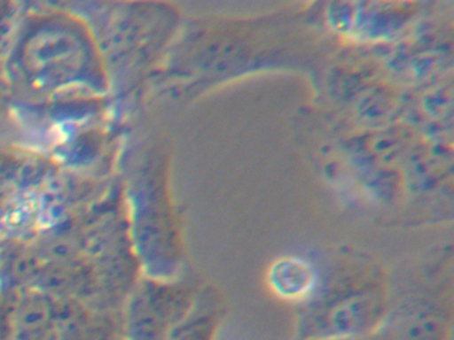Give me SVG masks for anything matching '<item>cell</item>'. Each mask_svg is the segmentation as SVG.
Wrapping results in <instances>:
<instances>
[{
    "instance_id": "cell-5",
    "label": "cell",
    "mask_w": 454,
    "mask_h": 340,
    "mask_svg": "<svg viewBox=\"0 0 454 340\" xmlns=\"http://www.w3.org/2000/svg\"><path fill=\"white\" fill-rule=\"evenodd\" d=\"M268 282L278 297L302 305L318 287L317 270L302 258H283L270 267Z\"/></svg>"
},
{
    "instance_id": "cell-9",
    "label": "cell",
    "mask_w": 454,
    "mask_h": 340,
    "mask_svg": "<svg viewBox=\"0 0 454 340\" xmlns=\"http://www.w3.org/2000/svg\"><path fill=\"white\" fill-rule=\"evenodd\" d=\"M344 340H387V336L382 334L381 331L377 332L374 335H369V336L356 337V339H344Z\"/></svg>"
},
{
    "instance_id": "cell-1",
    "label": "cell",
    "mask_w": 454,
    "mask_h": 340,
    "mask_svg": "<svg viewBox=\"0 0 454 340\" xmlns=\"http://www.w3.org/2000/svg\"><path fill=\"white\" fill-rule=\"evenodd\" d=\"M12 55L18 76L33 89H58L98 79L91 42L70 19H43L20 37Z\"/></svg>"
},
{
    "instance_id": "cell-6",
    "label": "cell",
    "mask_w": 454,
    "mask_h": 340,
    "mask_svg": "<svg viewBox=\"0 0 454 340\" xmlns=\"http://www.w3.org/2000/svg\"><path fill=\"white\" fill-rule=\"evenodd\" d=\"M216 328L217 318L214 311L193 307L172 329L167 340H214Z\"/></svg>"
},
{
    "instance_id": "cell-7",
    "label": "cell",
    "mask_w": 454,
    "mask_h": 340,
    "mask_svg": "<svg viewBox=\"0 0 454 340\" xmlns=\"http://www.w3.org/2000/svg\"><path fill=\"white\" fill-rule=\"evenodd\" d=\"M15 23H17V11H14V5L9 10H4V4H0V52H4L7 45L12 42Z\"/></svg>"
},
{
    "instance_id": "cell-2",
    "label": "cell",
    "mask_w": 454,
    "mask_h": 340,
    "mask_svg": "<svg viewBox=\"0 0 454 340\" xmlns=\"http://www.w3.org/2000/svg\"><path fill=\"white\" fill-rule=\"evenodd\" d=\"M381 287L373 282H349L316 291L302 303L297 321L299 340H344L369 336L387 319Z\"/></svg>"
},
{
    "instance_id": "cell-8",
    "label": "cell",
    "mask_w": 454,
    "mask_h": 340,
    "mask_svg": "<svg viewBox=\"0 0 454 340\" xmlns=\"http://www.w3.org/2000/svg\"><path fill=\"white\" fill-rule=\"evenodd\" d=\"M12 305L0 292V340H12Z\"/></svg>"
},
{
    "instance_id": "cell-4",
    "label": "cell",
    "mask_w": 454,
    "mask_h": 340,
    "mask_svg": "<svg viewBox=\"0 0 454 340\" xmlns=\"http://www.w3.org/2000/svg\"><path fill=\"white\" fill-rule=\"evenodd\" d=\"M12 340H57V305L42 290L20 292L12 305Z\"/></svg>"
},
{
    "instance_id": "cell-3",
    "label": "cell",
    "mask_w": 454,
    "mask_h": 340,
    "mask_svg": "<svg viewBox=\"0 0 454 340\" xmlns=\"http://www.w3.org/2000/svg\"><path fill=\"white\" fill-rule=\"evenodd\" d=\"M193 307L187 290L158 279L142 282L127 305V340H167Z\"/></svg>"
}]
</instances>
